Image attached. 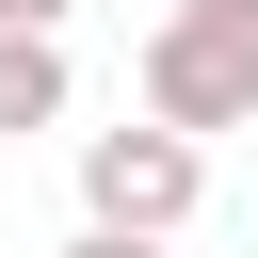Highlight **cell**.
Returning a JSON list of instances; mask_svg holds the SVG:
<instances>
[{"label": "cell", "instance_id": "cell-3", "mask_svg": "<svg viewBox=\"0 0 258 258\" xmlns=\"http://www.w3.org/2000/svg\"><path fill=\"white\" fill-rule=\"evenodd\" d=\"M64 129V32H0V145Z\"/></svg>", "mask_w": 258, "mask_h": 258}, {"label": "cell", "instance_id": "cell-5", "mask_svg": "<svg viewBox=\"0 0 258 258\" xmlns=\"http://www.w3.org/2000/svg\"><path fill=\"white\" fill-rule=\"evenodd\" d=\"M64 16H81V0H0V32H64Z\"/></svg>", "mask_w": 258, "mask_h": 258}, {"label": "cell", "instance_id": "cell-4", "mask_svg": "<svg viewBox=\"0 0 258 258\" xmlns=\"http://www.w3.org/2000/svg\"><path fill=\"white\" fill-rule=\"evenodd\" d=\"M64 258H177V242H129V226H81Z\"/></svg>", "mask_w": 258, "mask_h": 258}, {"label": "cell", "instance_id": "cell-1", "mask_svg": "<svg viewBox=\"0 0 258 258\" xmlns=\"http://www.w3.org/2000/svg\"><path fill=\"white\" fill-rule=\"evenodd\" d=\"M129 97H145V129H177V145L258 129V0H161L145 48H129Z\"/></svg>", "mask_w": 258, "mask_h": 258}, {"label": "cell", "instance_id": "cell-2", "mask_svg": "<svg viewBox=\"0 0 258 258\" xmlns=\"http://www.w3.org/2000/svg\"><path fill=\"white\" fill-rule=\"evenodd\" d=\"M210 210V145H177V129H81V226H129V242H177Z\"/></svg>", "mask_w": 258, "mask_h": 258}]
</instances>
